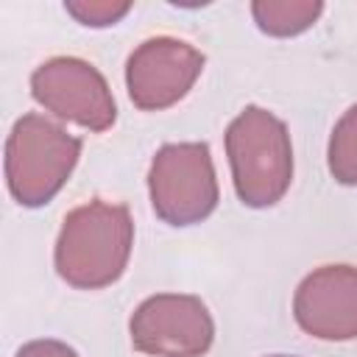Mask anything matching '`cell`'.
Wrapping results in <instances>:
<instances>
[{
	"instance_id": "9",
	"label": "cell",
	"mask_w": 357,
	"mask_h": 357,
	"mask_svg": "<svg viewBox=\"0 0 357 357\" xmlns=\"http://www.w3.org/2000/svg\"><path fill=\"white\" fill-rule=\"evenodd\" d=\"M321 11L324 6L318 0H257L251 6L257 25L271 36H296L307 31Z\"/></svg>"
},
{
	"instance_id": "11",
	"label": "cell",
	"mask_w": 357,
	"mask_h": 357,
	"mask_svg": "<svg viewBox=\"0 0 357 357\" xmlns=\"http://www.w3.org/2000/svg\"><path fill=\"white\" fill-rule=\"evenodd\" d=\"M64 8L81 25L106 28V25H114L117 20H123L131 11V3H117V0H67Z\"/></svg>"
},
{
	"instance_id": "10",
	"label": "cell",
	"mask_w": 357,
	"mask_h": 357,
	"mask_svg": "<svg viewBox=\"0 0 357 357\" xmlns=\"http://www.w3.org/2000/svg\"><path fill=\"white\" fill-rule=\"evenodd\" d=\"M329 173L340 184H357V103L332 128V137H329Z\"/></svg>"
},
{
	"instance_id": "7",
	"label": "cell",
	"mask_w": 357,
	"mask_h": 357,
	"mask_svg": "<svg viewBox=\"0 0 357 357\" xmlns=\"http://www.w3.org/2000/svg\"><path fill=\"white\" fill-rule=\"evenodd\" d=\"M204 70V56L192 45L156 36L142 42L126 64V86L134 106L145 112H159L178 103Z\"/></svg>"
},
{
	"instance_id": "1",
	"label": "cell",
	"mask_w": 357,
	"mask_h": 357,
	"mask_svg": "<svg viewBox=\"0 0 357 357\" xmlns=\"http://www.w3.org/2000/svg\"><path fill=\"white\" fill-rule=\"evenodd\" d=\"M134 245V223L126 206L89 201L64 218L56 240L59 276L81 290H98L120 279Z\"/></svg>"
},
{
	"instance_id": "6",
	"label": "cell",
	"mask_w": 357,
	"mask_h": 357,
	"mask_svg": "<svg viewBox=\"0 0 357 357\" xmlns=\"http://www.w3.org/2000/svg\"><path fill=\"white\" fill-rule=\"evenodd\" d=\"M31 92L47 112L89 131H106L117 117L106 78L89 61L73 56L39 64L31 75Z\"/></svg>"
},
{
	"instance_id": "4",
	"label": "cell",
	"mask_w": 357,
	"mask_h": 357,
	"mask_svg": "<svg viewBox=\"0 0 357 357\" xmlns=\"http://www.w3.org/2000/svg\"><path fill=\"white\" fill-rule=\"evenodd\" d=\"M153 212L170 226L204 220L218 206V178L204 142H173L156 151L148 173Z\"/></svg>"
},
{
	"instance_id": "13",
	"label": "cell",
	"mask_w": 357,
	"mask_h": 357,
	"mask_svg": "<svg viewBox=\"0 0 357 357\" xmlns=\"http://www.w3.org/2000/svg\"><path fill=\"white\" fill-rule=\"evenodd\" d=\"M273 357H287V354H273Z\"/></svg>"
},
{
	"instance_id": "2",
	"label": "cell",
	"mask_w": 357,
	"mask_h": 357,
	"mask_svg": "<svg viewBox=\"0 0 357 357\" xmlns=\"http://www.w3.org/2000/svg\"><path fill=\"white\" fill-rule=\"evenodd\" d=\"M231 181L245 206L262 209L282 201L293 178V148L284 123L268 109H243L226 131Z\"/></svg>"
},
{
	"instance_id": "12",
	"label": "cell",
	"mask_w": 357,
	"mask_h": 357,
	"mask_svg": "<svg viewBox=\"0 0 357 357\" xmlns=\"http://www.w3.org/2000/svg\"><path fill=\"white\" fill-rule=\"evenodd\" d=\"M14 357H78V354L61 340H31Z\"/></svg>"
},
{
	"instance_id": "8",
	"label": "cell",
	"mask_w": 357,
	"mask_h": 357,
	"mask_svg": "<svg viewBox=\"0 0 357 357\" xmlns=\"http://www.w3.org/2000/svg\"><path fill=\"white\" fill-rule=\"evenodd\" d=\"M293 315L298 326L321 340L357 337V268L324 265L296 290Z\"/></svg>"
},
{
	"instance_id": "5",
	"label": "cell",
	"mask_w": 357,
	"mask_h": 357,
	"mask_svg": "<svg viewBox=\"0 0 357 357\" xmlns=\"http://www.w3.org/2000/svg\"><path fill=\"white\" fill-rule=\"evenodd\" d=\"M131 343L153 357H198L212 346L215 324L206 304L187 293L145 298L128 324Z\"/></svg>"
},
{
	"instance_id": "3",
	"label": "cell",
	"mask_w": 357,
	"mask_h": 357,
	"mask_svg": "<svg viewBox=\"0 0 357 357\" xmlns=\"http://www.w3.org/2000/svg\"><path fill=\"white\" fill-rule=\"evenodd\" d=\"M81 142L42 114L14 123L6 142V181L22 206L47 204L70 178Z\"/></svg>"
}]
</instances>
